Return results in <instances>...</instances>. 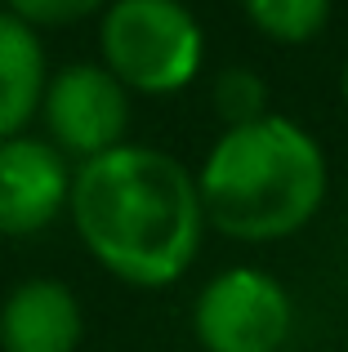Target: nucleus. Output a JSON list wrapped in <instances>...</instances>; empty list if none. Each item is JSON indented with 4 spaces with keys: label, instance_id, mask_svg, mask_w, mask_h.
<instances>
[{
    "label": "nucleus",
    "instance_id": "nucleus-8",
    "mask_svg": "<svg viewBox=\"0 0 348 352\" xmlns=\"http://www.w3.org/2000/svg\"><path fill=\"white\" fill-rule=\"evenodd\" d=\"M45 80H50V58L41 32L0 9V143L27 134V125L41 116Z\"/></svg>",
    "mask_w": 348,
    "mask_h": 352
},
{
    "label": "nucleus",
    "instance_id": "nucleus-12",
    "mask_svg": "<svg viewBox=\"0 0 348 352\" xmlns=\"http://www.w3.org/2000/svg\"><path fill=\"white\" fill-rule=\"evenodd\" d=\"M340 98H344V107H348V58H344V72H340Z\"/></svg>",
    "mask_w": 348,
    "mask_h": 352
},
{
    "label": "nucleus",
    "instance_id": "nucleus-5",
    "mask_svg": "<svg viewBox=\"0 0 348 352\" xmlns=\"http://www.w3.org/2000/svg\"><path fill=\"white\" fill-rule=\"evenodd\" d=\"M130 89L112 76L98 58H76L50 72L41 98L45 138L67 156L72 165H85L112 147L130 143Z\"/></svg>",
    "mask_w": 348,
    "mask_h": 352
},
{
    "label": "nucleus",
    "instance_id": "nucleus-9",
    "mask_svg": "<svg viewBox=\"0 0 348 352\" xmlns=\"http://www.w3.org/2000/svg\"><path fill=\"white\" fill-rule=\"evenodd\" d=\"M246 23L277 45H308L331 23V0H241Z\"/></svg>",
    "mask_w": 348,
    "mask_h": 352
},
{
    "label": "nucleus",
    "instance_id": "nucleus-4",
    "mask_svg": "<svg viewBox=\"0 0 348 352\" xmlns=\"http://www.w3.org/2000/svg\"><path fill=\"white\" fill-rule=\"evenodd\" d=\"M295 303L281 276L237 263L215 272L192 299V335L206 352H281Z\"/></svg>",
    "mask_w": 348,
    "mask_h": 352
},
{
    "label": "nucleus",
    "instance_id": "nucleus-2",
    "mask_svg": "<svg viewBox=\"0 0 348 352\" xmlns=\"http://www.w3.org/2000/svg\"><path fill=\"white\" fill-rule=\"evenodd\" d=\"M206 223L232 241L268 245L304 232L326 206L331 165L308 125L268 112L224 129L197 170Z\"/></svg>",
    "mask_w": 348,
    "mask_h": 352
},
{
    "label": "nucleus",
    "instance_id": "nucleus-7",
    "mask_svg": "<svg viewBox=\"0 0 348 352\" xmlns=\"http://www.w3.org/2000/svg\"><path fill=\"white\" fill-rule=\"evenodd\" d=\"M85 312L67 281L27 276L0 299V352H76Z\"/></svg>",
    "mask_w": 348,
    "mask_h": 352
},
{
    "label": "nucleus",
    "instance_id": "nucleus-11",
    "mask_svg": "<svg viewBox=\"0 0 348 352\" xmlns=\"http://www.w3.org/2000/svg\"><path fill=\"white\" fill-rule=\"evenodd\" d=\"M112 0H5V9L14 18H23L27 27H67V23H80V18H94Z\"/></svg>",
    "mask_w": 348,
    "mask_h": 352
},
{
    "label": "nucleus",
    "instance_id": "nucleus-6",
    "mask_svg": "<svg viewBox=\"0 0 348 352\" xmlns=\"http://www.w3.org/2000/svg\"><path fill=\"white\" fill-rule=\"evenodd\" d=\"M76 165L45 134L0 143V236H36L67 214Z\"/></svg>",
    "mask_w": 348,
    "mask_h": 352
},
{
    "label": "nucleus",
    "instance_id": "nucleus-1",
    "mask_svg": "<svg viewBox=\"0 0 348 352\" xmlns=\"http://www.w3.org/2000/svg\"><path fill=\"white\" fill-rule=\"evenodd\" d=\"M67 219L85 254L134 290H166L201 254L197 174L166 147L121 143L72 174Z\"/></svg>",
    "mask_w": 348,
    "mask_h": 352
},
{
    "label": "nucleus",
    "instance_id": "nucleus-10",
    "mask_svg": "<svg viewBox=\"0 0 348 352\" xmlns=\"http://www.w3.org/2000/svg\"><path fill=\"white\" fill-rule=\"evenodd\" d=\"M210 98H215V112L224 120V129H237V125H250V120L268 116V80L254 67H224L215 76Z\"/></svg>",
    "mask_w": 348,
    "mask_h": 352
},
{
    "label": "nucleus",
    "instance_id": "nucleus-3",
    "mask_svg": "<svg viewBox=\"0 0 348 352\" xmlns=\"http://www.w3.org/2000/svg\"><path fill=\"white\" fill-rule=\"evenodd\" d=\"M98 63L130 94H179L206 67L201 18L183 0H112L98 14Z\"/></svg>",
    "mask_w": 348,
    "mask_h": 352
}]
</instances>
